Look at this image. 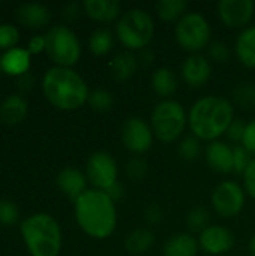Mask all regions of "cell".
Segmentation results:
<instances>
[{"mask_svg": "<svg viewBox=\"0 0 255 256\" xmlns=\"http://www.w3.org/2000/svg\"><path fill=\"white\" fill-rule=\"evenodd\" d=\"M74 214L81 231L96 240L111 237L117 228L116 202L99 189H87L74 202Z\"/></svg>", "mask_w": 255, "mask_h": 256, "instance_id": "1", "label": "cell"}, {"mask_svg": "<svg viewBox=\"0 0 255 256\" xmlns=\"http://www.w3.org/2000/svg\"><path fill=\"white\" fill-rule=\"evenodd\" d=\"M234 120V105L222 96H204L188 112V126L200 141H218Z\"/></svg>", "mask_w": 255, "mask_h": 256, "instance_id": "2", "label": "cell"}, {"mask_svg": "<svg viewBox=\"0 0 255 256\" xmlns=\"http://www.w3.org/2000/svg\"><path fill=\"white\" fill-rule=\"evenodd\" d=\"M42 90L51 105L62 111L81 108L90 94L83 76L72 68L63 66H53L45 72Z\"/></svg>", "mask_w": 255, "mask_h": 256, "instance_id": "3", "label": "cell"}, {"mask_svg": "<svg viewBox=\"0 0 255 256\" xmlns=\"http://www.w3.org/2000/svg\"><path fill=\"white\" fill-rule=\"evenodd\" d=\"M21 236L32 256H59L62 230L48 213H35L23 220Z\"/></svg>", "mask_w": 255, "mask_h": 256, "instance_id": "4", "label": "cell"}, {"mask_svg": "<svg viewBox=\"0 0 255 256\" xmlns=\"http://www.w3.org/2000/svg\"><path fill=\"white\" fill-rule=\"evenodd\" d=\"M153 34L155 21L152 15L141 8H132L123 12L116 24V38L126 51L131 52L149 48Z\"/></svg>", "mask_w": 255, "mask_h": 256, "instance_id": "5", "label": "cell"}, {"mask_svg": "<svg viewBox=\"0 0 255 256\" xmlns=\"http://www.w3.org/2000/svg\"><path fill=\"white\" fill-rule=\"evenodd\" d=\"M188 124V112L185 106L174 99H162L158 102L150 116V126L155 138L170 144L177 141Z\"/></svg>", "mask_w": 255, "mask_h": 256, "instance_id": "6", "label": "cell"}, {"mask_svg": "<svg viewBox=\"0 0 255 256\" xmlns=\"http://www.w3.org/2000/svg\"><path fill=\"white\" fill-rule=\"evenodd\" d=\"M45 51L57 66L71 68L81 57V44L74 30L65 24H57L45 34Z\"/></svg>", "mask_w": 255, "mask_h": 256, "instance_id": "7", "label": "cell"}, {"mask_svg": "<svg viewBox=\"0 0 255 256\" xmlns=\"http://www.w3.org/2000/svg\"><path fill=\"white\" fill-rule=\"evenodd\" d=\"M176 40L183 51L198 54L201 50L209 46L212 38V28L206 16L200 12H186L174 28Z\"/></svg>", "mask_w": 255, "mask_h": 256, "instance_id": "8", "label": "cell"}, {"mask_svg": "<svg viewBox=\"0 0 255 256\" xmlns=\"http://www.w3.org/2000/svg\"><path fill=\"white\" fill-rule=\"evenodd\" d=\"M246 192L245 189L231 180L221 182L212 192L210 202L215 213L222 219H233L239 216L245 207Z\"/></svg>", "mask_w": 255, "mask_h": 256, "instance_id": "9", "label": "cell"}, {"mask_svg": "<svg viewBox=\"0 0 255 256\" xmlns=\"http://www.w3.org/2000/svg\"><path fill=\"white\" fill-rule=\"evenodd\" d=\"M86 177L93 189L107 192L119 178V166L108 152H95L86 162Z\"/></svg>", "mask_w": 255, "mask_h": 256, "instance_id": "10", "label": "cell"}, {"mask_svg": "<svg viewBox=\"0 0 255 256\" xmlns=\"http://www.w3.org/2000/svg\"><path fill=\"white\" fill-rule=\"evenodd\" d=\"M120 140L123 147L134 154H144L153 146L152 126L141 117H129L125 120L120 129Z\"/></svg>", "mask_w": 255, "mask_h": 256, "instance_id": "11", "label": "cell"}, {"mask_svg": "<svg viewBox=\"0 0 255 256\" xmlns=\"http://www.w3.org/2000/svg\"><path fill=\"white\" fill-rule=\"evenodd\" d=\"M218 16L225 27L246 28L255 15L252 0H221L216 6Z\"/></svg>", "mask_w": 255, "mask_h": 256, "instance_id": "12", "label": "cell"}, {"mask_svg": "<svg viewBox=\"0 0 255 256\" xmlns=\"http://www.w3.org/2000/svg\"><path fill=\"white\" fill-rule=\"evenodd\" d=\"M200 249L213 256H225L234 248L233 232L222 225H209L198 237Z\"/></svg>", "mask_w": 255, "mask_h": 256, "instance_id": "13", "label": "cell"}, {"mask_svg": "<svg viewBox=\"0 0 255 256\" xmlns=\"http://www.w3.org/2000/svg\"><path fill=\"white\" fill-rule=\"evenodd\" d=\"M183 81L192 87L200 88L203 87L212 76V64L210 60L203 54H189L180 68Z\"/></svg>", "mask_w": 255, "mask_h": 256, "instance_id": "14", "label": "cell"}, {"mask_svg": "<svg viewBox=\"0 0 255 256\" xmlns=\"http://www.w3.org/2000/svg\"><path fill=\"white\" fill-rule=\"evenodd\" d=\"M206 162L218 174L234 172V152L224 141H213L206 148Z\"/></svg>", "mask_w": 255, "mask_h": 256, "instance_id": "15", "label": "cell"}, {"mask_svg": "<svg viewBox=\"0 0 255 256\" xmlns=\"http://www.w3.org/2000/svg\"><path fill=\"white\" fill-rule=\"evenodd\" d=\"M56 184L65 194L71 201H77L86 190H87V177L86 172L80 171L75 166H66L63 168L57 177Z\"/></svg>", "mask_w": 255, "mask_h": 256, "instance_id": "16", "label": "cell"}, {"mask_svg": "<svg viewBox=\"0 0 255 256\" xmlns=\"http://www.w3.org/2000/svg\"><path fill=\"white\" fill-rule=\"evenodd\" d=\"M15 18L29 28H42L51 20V12L41 3H23L15 9Z\"/></svg>", "mask_w": 255, "mask_h": 256, "instance_id": "17", "label": "cell"}, {"mask_svg": "<svg viewBox=\"0 0 255 256\" xmlns=\"http://www.w3.org/2000/svg\"><path fill=\"white\" fill-rule=\"evenodd\" d=\"M83 9L87 16L98 22H113L122 16V6L116 0H86Z\"/></svg>", "mask_w": 255, "mask_h": 256, "instance_id": "18", "label": "cell"}, {"mask_svg": "<svg viewBox=\"0 0 255 256\" xmlns=\"http://www.w3.org/2000/svg\"><path fill=\"white\" fill-rule=\"evenodd\" d=\"M237 60L248 69H255V26L243 28L234 42Z\"/></svg>", "mask_w": 255, "mask_h": 256, "instance_id": "19", "label": "cell"}, {"mask_svg": "<svg viewBox=\"0 0 255 256\" xmlns=\"http://www.w3.org/2000/svg\"><path fill=\"white\" fill-rule=\"evenodd\" d=\"M198 250V238L188 232L176 234L164 244V256H197Z\"/></svg>", "mask_w": 255, "mask_h": 256, "instance_id": "20", "label": "cell"}, {"mask_svg": "<svg viewBox=\"0 0 255 256\" xmlns=\"http://www.w3.org/2000/svg\"><path fill=\"white\" fill-rule=\"evenodd\" d=\"M29 106L23 96L11 94L6 96L0 104V120L5 124H17L27 116Z\"/></svg>", "mask_w": 255, "mask_h": 256, "instance_id": "21", "label": "cell"}, {"mask_svg": "<svg viewBox=\"0 0 255 256\" xmlns=\"http://www.w3.org/2000/svg\"><path fill=\"white\" fill-rule=\"evenodd\" d=\"M138 66H140V63H138L137 54H134L131 51H123V52H119L111 60L110 72L116 81H128L135 75Z\"/></svg>", "mask_w": 255, "mask_h": 256, "instance_id": "22", "label": "cell"}, {"mask_svg": "<svg viewBox=\"0 0 255 256\" xmlns=\"http://www.w3.org/2000/svg\"><path fill=\"white\" fill-rule=\"evenodd\" d=\"M177 87H179V78L171 68L162 66L153 72L152 88L158 96H161L164 99H170V96H173L176 93Z\"/></svg>", "mask_w": 255, "mask_h": 256, "instance_id": "23", "label": "cell"}, {"mask_svg": "<svg viewBox=\"0 0 255 256\" xmlns=\"http://www.w3.org/2000/svg\"><path fill=\"white\" fill-rule=\"evenodd\" d=\"M3 70L9 75L21 76L30 68V52L24 48H11L2 56Z\"/></svg>", "mask_w": 255, "mask_h": 256, "instance_id": "24", "label": "cell"}, {"mask_svg": "<svg viewBox=\"0 0 255 256\" xmlns=\"http://www.w3.org/2000/svg\"><path fill=\"white\" fill-rule=\"evenodd\" d=\"M155 244V234L149 228L132 230L125 238V248L129 254L141 255L149 252Z\"/></svg>", "mask_w": 255, "mask_h": 256, "instance_id": "25", "label": "cell"}, {"mask_svg": "<svg viewBox=\"0 0 255 256\" xmlns=\"http://www.w3.org/2000/svg\"><path fill=\"white\" fill-rule=\"evenodd\" d=\"M158 16L165 22H177L188 12L186 0H161L155 6Z\"/></svg>", "mask_w": 255, "mask_h": 256, "instance_id": "26", "label": "cell"}, {"mask_svg": "<svg viewBox=\"0 0 255 256\" xmlns=\"http://www.w3.org/2000/svg\"><path fill=\"white\" fill-rule=\"evenodd\" d=\"M114 46V36L108 28H96L89 36V50L93 56H107Z\"/></svg>", "mask_w": 255, "mask_h": 256, "instance_id": "27", "label": "cell"}, {"mask_svg": "<svg viewBox=\"0 0 255 256\" xmlns=\"http://www.w3.org/2000/svg\"><path fill=\"white\" fill-rule=\"evenodd\" d=\"M231 98H233V105H237L245 111H255V82L251 81L239 82L233 88Z\"/></svg>", "mask_w": 255, "mask_h": 256, "instance_id": "28", "label": "cell"}, {"mask_svg": "<svg viewBox=\"0 0 255 256\" xmlns=\"http://www.w3.org/2000/svg\"><path fill=\"white\" fill-rule=\"evenodd\" d=\"M87 104L90 105V108L93 111L107 112V111H110L113 108L114 98H113V94L108 90H105V88H96V90L90 92L89 99H87Z\"/></svg>", "mask_w": 255, "mask_h": 256, "instance_id": "29", "label": "cell"}, {"mask_svg": "<svg viewBox=\"0 0 255 256\" xmlns=\"http://www.w3.org/2000/svg\"><path fill=\"white\" fill-rule=\"evenodd\" d=\"M177 153H179V156H180L183 160H188V162H192V160L198 159V156H200V153H201L200 140H198L197 136H194V135L183 138L182 142L179 144Z\"/></svg>", "mask_w": 255, "mask_h": 256, "instance_id": "30", "label": "cell"}, {"mask_svg": "<svg viewBox=\"0 0 255 256\" xmlns=\"http://www.w3.org/2000/svg\"><path fill=\"white\" fill-rule=\"evenodd\" d=\"M209 222H210V213L203 207L192 208L186 218V224H188L189 230H192V231H200V232L204 231L209 226Z\"/></svg>", "mask_w": 255, "mask_h": 256, "instance_id": "31", "label": "cell"}, {"mask_svg": "<svg viewBox=\"0 0 255 256\" xmlns=\"http://www.w3.org/2000/svg\"><path fill=\"white\" fill-rule=\"evenodd\" d=\"M147 171H149V164L146 159L140 156H134L126 164V174L131 180H135V182L143 180L147 176Z\"/></svg>", "mask_w": 255, "mask_h": 256, "instance_id": "32", "label": "cell"}, {"mask_svg": "<svg viewBox=\"0 0 255 256\" xmlns=\"http://www.w3.org/2000/svg\"><path fill=\"white\" fill-rule=\"evenodd\" d=\"M20 40V32L14 24H0V48L11 50L15 48Z\"/></svg>", "mask_w": 255, "mask_h": 256, "instance_id": "33", "label": "cell"}, {"mask_svg": "<svg viewBox=\"0 0 255 256\" xmlns=\"http://www.w3.org/2000/svg\"><path fill=\"white\" fill-rule=\"evenodd\" d=\"M20 210L15 202L9 200H0V224L12 225L18 220Z\"/></svg>", "mask_w": 255, "mask_h": 256, "instance_id": "34", "label": "cell"}, {"mask_svg": "<svg viewBox=\"0 0 255 256\" xmlns=\"http://www.w3.org/2000/svg\"><path fill=\"white\" fill-rule=\"evenodd\" d=\"M233 152H234V172L243 176V172L246 171V168L249 166L254 158L243 146H236Z\"/></svg>", "mask_w": 255, "mask_h": 256, "instance_id": "35", "label": "cell"}, {"mask_svg": "<svg viewBox=\"0 0 255 256\" xmlns=\"http://www.w3.org/2000/svg\"><path fill=\"white\" fill-rule=\"evenodd\" d=\"M230 46L225 42L221 40H215L209 45V56L219 63H224L230 58Z\"/></svg>", "mask_w": 255, "mask_h": 256, "instance_id": "36", "label": "cell"}, {"mask_svg": "<svg viewBox=\"0 0 255 256\" xmlns=\"http://www.w3.org/2000/svg\"><path fill=\"white\" fill-rule=\"evenodd\" d=\"M245 129H246V123H243L240 118H234L233 123L230 124V128H228V130H227L225 135L233 142H242L243 135H245Z\"/></svg>", "mask_w": 255, "mask_h": 256, "instance_id": "37", "label": "cell"}, {"mask_svg": "<svg viewBox=\"0 0 255 256\" xmlns=\"http://www.w3.org/2000/svg\"><path fill=\"white\" fill-rule=\"evenodd\" d=\"M243 189L251 198L255 200V158L243 172Z\"/></svg>", "mask_w": 255, "mask_h": 256, "instance_id": "38", "label": "cell"}, {"mask_svg": "<svg viewBox=\"0 0 255 256\" xmlns=\"http://www.w3.org/2000/svg\"><path fill=\"white\" fill-rule=\"evenodd\" d=\"M242 146L255 156V118L251 120L249 123H246V129H245V135L242 140Z\"/></svg>", "mask_w": 255, "mask_h": 256, "instance_id": "39", "label": "cell"}, {"mask_svg": "<svg viewBox=\"0 0 255 256\" xmlns=\"http://www.w3.org/2000/svg\"><path fill=\"white\" fill-rule=\"evenodd\" d=\"M164 218V213H162V208L158 206V204H150L144 208V220L150 225H156V224H161Z\"/></svg>", "mask_w": 255, "mask_h": 256, "instance_id": "40", "label": "cell"}, {"mask_svg": "<svg viewBox=\"0 0 255 256\" xmlns=\"http://www.w3.org/2000/svg\"><path fill=\"white\" fill-rule=\"evenodd\" d=\"M81 8H83V3H77V2H69L66 3L63 8H62V16L66 20V21H74L78 18L80 12H81Z\"/></svg>", "mask_w": 255, "mask_h": 256, "instance_id": "41", "label": "cell"}, {"mask_svg": "<svg viewBox=\"0 0 255 256\" xmlns=\"http://www.w3.org/2000/svg\"><path fill=\"white\" fill-rule=\"evenodd\" d=\"M45 50V36H41V34H36L33 36L30 40H29V45H27V51L30 54H39L41 51Z\"/></svg>", "mask_w": 255, "mask_h": 256, "instance_id": "42", "label": "cell"}, {"mask_svg": "<svg viewBox=\"0 0 255 256\" xmlns=\"http://www.w3.org/2000/svg\"><path fill=\"white\" fill-rule=\"evenodd\" d=\"M137 58H138V63L143 64V66H150L155 60V54L150 48H144L141 51H138L137 54Z\"/></svg>", "mask_w": 255, "mask_h": 256, "instance_id": "43", "label": "cell"}, {"mask_svg": "<svg viewBox=\"0 0 255 256\" xmlns=\"http://www.w3.org/2000/svg\"><path fill=\"white\" fill-rule=\"evenodd\" d=\"M107 194L110 195V198H111L114 202H117V201H120V200L125 196V189H123V186L117 182L116 184H113V186L107 190Z\"/></svg>", "mask_w": 255, "mask_h": 256, "instance_id": "44", "label": "cell"}, {"mask_svg": "<svg viewBox=\"0 0 255 256\" xmlns=\"http://www.w3.org/2000/svg\"><path fill=\"white\" fill-rule=\"evenodd\" d=\"M33 86V78L29 74H24L18 78L17 81V87L18 88H30Z\"/></svg>", "mask_w": 255, "mask_h": 256, "instance_id": "45", "label": "cell"}, {"mask_svg": "<svg viewBox=\"0 0 255 256\" xmlns=\"http://www.w3.org/2000/svg\"><path fill=\"white\" fill-rule=\"evenodd\" d=\"M248 250L251 256H255V234L249 238V243H248Z\"/></svg>", "mask_w": 255, "mask_h": 256, "instance_id": "46", "label": "cell"}, {"mask_svg": "<svg viewBox=\"0 0 255 256\" xmlns=\"http://www.w3.org/2000/svg\"><path fill=\"white\" fill-rule=\"evenodd\" d=\"M2 70H3V64H2V54H0V74H2Z\"/></svg>", "mask_w": 255, "mask_h": 256, "instance_id": "47", "label": "cell"}, {"mask_svg": "<svg viewBox=\"0 0 255 256\" xmlns=\"http://www.w3.org/2000/svg\"><path fill=\"white\" fill-rule=\"evenodd\" d=\"M225 256H228V255H225Z\"/></svg>", "mask_w": 255, "mask_h": 256, "instance_id": "48", "label": "cell"}]
</instances>
